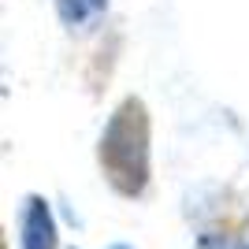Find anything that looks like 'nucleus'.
I'll return each mask as SVG.
<instances>
[{
	"label": "nucleus",
	"mask_w": 249,
	"mask_h": 249,
	"mask_svg": "<svg viewBox=\"0 0 249 249\" xmlns=\"http://www.w3.org/2000/svg\"><path fill=\"white\" fill-rule=\"evenodd\" d=\"M153 119L142 97H123L112 112L97 142V164H101L108 186L119 197H142L149 186V153H153Z\"/></svg>",
	"instance_id": "nucleus-1"
},
{
	"label": "nucleus",
	"mask_w": 249,
	"mask_h": 249,
	"mask_svg": "<svg viewBox=\"0 0 249 249\" xmlns=\"http://www.w3.org/2000/svg\"><path fill=\"white\" fill-rule=\"evenodd\" d=\"M22 234L19 246L22 249H56V219H52V208L41 194H30L26 205H22Z\"/></svg>",
	"instance_id": "nucleus-2"
},
{
	"label": "nucleus",
	"mask_w": 249,
	"mask_h": 249,
	"mask_svg": "<svg viewBox=\"0 0 249 249\" xmlns=\"http://www.w3.org/2000/svg\"><path fill=\"white\" fill-rule=\"evenodd\" d=\"M108 11V0H56V15L71 30H89Z\"/></svg>",
	"instance_id": "nucleus-3"
},
{
	"label": "nucleus",
	"mask_w": 249,
	"mask_h": 249,
	"mask_svg": "<svg viewBox=\"0 0 249 249\" xmlns=\"http://www.w3.org/2000/svg\"><path fill=\"white\" fill-rule=\"evenodd\" d=\"M201 249H249L242 238H234V234H201V242H197Z\"/></svg>",
	"instance_id": "nucleus-4"
},
{
	"label": "nucleus",
	"mask_w": 249,
	"mask_h": 249,
	"mask_svg": "<svg viewBox=\"0 0 249 249\" xmlns=\"http://www.w3.org/2000/svg\"><path fill=\"white\" fill-rule=\"evenodd\" d=\"M112 249H130V246H123V242H119V246H112Z\"/></svg>",
	"instance_id": "nucleus-5"
}]
</instances>
